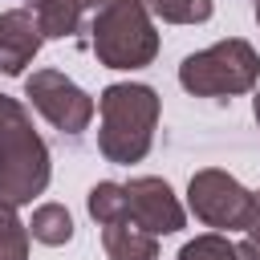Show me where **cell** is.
Here are the masks:
<instances>
[{"mask_svg":"<svg viewBox=\"0 0 260 260\" xmlns=\"http://www.w3.org/2000/svg\"><path fill=\"white\" fill-rule=\"evenodd\" d=\"M126 211H138V219H142L150 232H175V228L183 223L179 207L171 203L167 183H154V179L126 187Z\"/></svg>","mask_w":260,"mask_h":260,"instance_id":"obj_2","label":"cell"},{"mask_svg":"<svg viewBox=\"0 0 260 260\" xmlns=\"http://www.w3.org/2000/svg\"><path fill=\"white\" fill-rule=\"evenodd\" d=\"M69 215L61 211V207H41L37 211V219H32V232L45 240V244H61V240H69Z\"/></svg>","mask_w":260,"mask_h":260,"instance_id":"obj_5","label":"cell"},{"mask_svg":"<svg viewBox=\"0 0 260 260\" xmlns=\"http://www.w3.org/2000/svg\"><path fill=\"white\" fill-rule=\"evenodd\" d=\"M98 49L110 65L118 69H130V65H142L150 53H154V37L150 28L142 24V12L138 4L122 0L106 12V32H98Z\"/></svg>","mask_w":260,"mask_h":260,"instance_id":"obj_1","label":"cell"},{"mask_svg":"<svg viewBox=\"0 0 260 260\" xmlns=\"http://www.w3.org/2000/svg\"><path fill=\"white\" fill-rule=\"evenodd\" d=\"M183 260H232V252L219 240H199V244H187L183 248Z\"/></svg>","mask_w":260,"mask_h":260,"instance_id":"obj_7","label":"cell"},{"mask_svg":"<svg viewBox=\"0 0 260 260\" xmlns=\"http://www.w3.org/2000/svg\"><path fill=\"white\" fill-rule=\"evenodd\" d=\"M93 4H98V0H49V4H41L45 32H49V37H65V32H73L77 12H81V8H93Z\"/></svg>","mask_w":260,"mask_h":260,"instance_id":"obj_4","label":"cell"},{"mask_svg":"<svg viewBox=\"0 0 260 260\" xmlns=\"http://www.w3.org/2000/svg\"><path fill=\"white\" fill-rule=\"evenodd\" d=\"M154 8L162 12V16H171V20H203L207 12H211V4L207 0H154Z\"/></svg>","mask_w":260,"mask_h":260,"instance_id":"obj_6","label":"cell"},{"mask_svg":"<svg viewBox=\"0 0 260 260\" xmlns=\"http://www.w3.org/2000/svg\"><path fill=\"white\" fill-rule=\"evenodd\" d=\"M32 53H37V28L28 24V16H20V12L4 16L0 20V69L16 73Z\"/></svg>","mask_w":260,"mask_h":260,"instance_id":"obj_3","label":"cell"}]
</instances>
